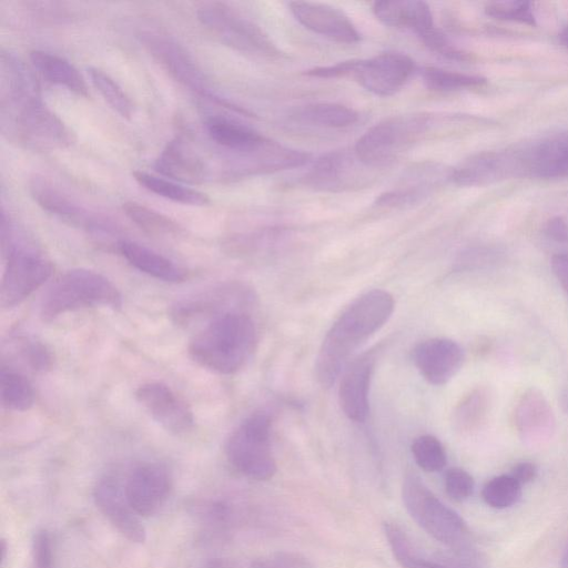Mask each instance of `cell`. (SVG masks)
<instances>
[{"label":"cell","mask_w":568,"mask_h":568,"mask_svg":"<svg viewBox=\"0 0 568 568\" xmlns=\"http://www.w3.org/2000/svg\"><path fill=\"white\" fill-rule=\"evenodd\" d=\"M415 70L412 58L397 51H386L364 60L342 61L317 67L305 74L316 78H351L365 90L381 97L399 91Z\"/></svg>","instance_id":"7"},{"label":"cell","mask_w":568,"mask_h":568,"mask_svg":"<svg viewBox=\"0 0 568 568\" xmlns=\"http://www.w3.org/2000/svg\"><path fill=\"white\" fill-rule=\"evenodd\" d=\"M412 454L416 464L428 473L442 470L447 462L442 443L433 435H422L412 444Z\"/></svg>","instance_id":"36"},{"label":"cell","mask_w":568,"mask_h":568,"mask_svg":"<svg viewBox=\"0 0 568 568\" xmlns=\"http://www.w3.org/2000/svg\"><path fill=\"white\" fill-rule=\"evenodd\" d=\"M419 38L429 50L442 57L459 61L468 59V54L452 44L446 36L436 27L432 28Z\"/></svg>","instance_id":"42"},{"label":"cell","mask_w":568,"mask_h":568,"mask_svg":"<svg viewBox=\"0 0 568 568\" xmlns=\"http://www.w3.org/2000/svg\"><path fill=\"white\" fill-rule=\"evenodd\" d=\"M123 487L134 511L141 517H150L166 504L172 490V478L162 464L142 462L129 470Z\"/></svg>","instance_id":"14"},{"label":"cell","mask_w":568,"mask_h":568,"mask_svg":"<svg viewBox=\"0 0 568 568\" xmlns=\"http://www.w3.org/2000/svg\"><path fill=\"white\" fill-rule=\"evenodd\" d=\"M30 61L47 81L63 87L79 97H89V88L84 78L64 58L51 52L34 50L30 53Z\"/></svg>","instance_id":"26"},{"label":"cell","mask_w":568,"mask_h":568,"mask_svg":"<svg viewBox=\"0 0 568 568\" xmlns=\"http://www.w3.org/2000/svg\"><path fill=\"white\" fill-rule=\"evenodd\" d=\"M2 134L33 151L64 149L73 142L72 132L41 101L39 88L0 93Z\"/></svg>","instance_id":"2"},{"label":"cell","mask_w":568,"mask_h":568,"mask_svg":"<svg viewBox=\"0 0 568 568\" xmlns=\"http://www.w3.org/2000/svg\"><path fill=\"white\" fill-rule=\"evenodd\" d=\"M125 215L142 231L154 236H171L181 233V226L169 216L138 202L122 205Z\"/></svg>","instance_id":"31"},{"label":"cell","mask_w":568,"mask_h":568,"mask_svg":"<svg viewBox=\"0 0 568 568\" xmlns=\"http://www.w3.org/2000/svg\"><path fill=\"white\" fill-rule=\"evenodd\" d=\"M31 568H54V546L49 530L38 529L31 540Z\"/></svg>","instance_id":"39"},{"label":"cell","mask_w":568,"mask_h":568,"mask_svg":"<svg viewBox=\"0 0 568 568\" xmlns=\"http://www.w3.org/2000/svg\"><path fill=\"white\" fill-rule=\"evenodd\" d=\"M414 363L423 377L433 385L446 384L462 367L464 352L448 338H430L414 349Z\"/></svg>","instance_id":"19"},{"label":"cell","mask_w":568,"mask_h":568,"mask_svg":"<svg viewBox=\"0 0 568 568\" xmlns=\"http://www.w3.org/2000/svg\"><path fill=\"white\" fill-rule=\"evenodd\" d=\"M446 494L454 500L462 501L471 496L475 481L469 473L462 468H450L444 478Z\"/></svg>","instance_id":"40"},{"label":"cell","mask_w":568,"mask_h":568,"mask_svg":"<svg viewBox=\"0 0 568 568\" xmlns=\"http://www.w3.org/2000/svg\"><path fill=\"white\" fill-rule=\"evenodd\" d=\"M561 566L565 568H568V541L564 548L562 555H561Z\"/></svg>","instance_id":"49"},{"label":"cell","mask_w":568,"mask_h":568,"mask_svg":"<svg viewBox=\"0 0 568 568\" xmlns=\"http://www.w3.org/2000/svg\"><path fill=\"white\" fill-rule=\"evenodd\" d=\"M122 296L116 286L100 273L74 268L61 275L44 295L40 314L50 322L60 315L85 307L119 310Z\"/></svg>","instance_id":"5"},{"label":"cell","mask_w":568,"mask_h":568,"mask_svg":"<svg viewBox=\"0 0 568 568\" xmlns=\"http://www.w3.org/2000/svg\"><path fill=\"white\" fill-rule=\"evenodd\" d=\"M295 19L306 29L339 43H355L361 39L352 20L339 9L310 1L290 2Z\"/></svg>","instance_id":"18"},{"label":"cell","mask_w":568,"mask_h":568,"mask_svg":"<svg viewBox=\"0 0 568 568\" xmlns=\"http://www.w3.org/2000/svg\"><path fill=\"white\" fill-rule=\"evenodd\" d=\"M118 251L133 267L158 280L179 283L186 277L185 271L174 262L136 242L122 240Z\"/></svg>","instance_id":"25"},{"label":"cell","mask_w":568,"mask_h":568,"mask_svg":"<svg viewBox=\"0 0 568 568\" xmlns=\"http://www.w3.org/2000/svg\"><path fill=\"white\" fill-rule=\"evenodd\" d=\"M559 41L568 49V26L560 31Z\"/></svg>","instance_id":"48"},{"label":"cell","mask_w":568,"mask_h":568,"mask_svg":"<svg viewBox=\"0 0 568 568\" xmlns=\"http://www.w3.org/2000/svg\"><path fill=\"white\" fill-rule=\"evenodd\" d=\"M510 475L523 486L535 479L537 468L532 463L521 462L514 466Z\"/></svg>","instance_id":"46"},{"label":"cell","mask_w":568,"mask_h":568,"mask_svg":"<svg viewBox=\"0 0 568 568\" xmlns=\"http://www.w3.org/2000/svg\"><path fill=\"white\" fill-rule=\"evenodd\" d=\"M93 500L104 518L129 541H145V527L131 507L118 476L104 475L100 478L93 488Z\"/></svg>","instance_id":"15"},{"label":"cell","mask_w":568,"mask_h":568,"mask_svg":"<svg viewBox=\"0 0 568 568\" xmlns=\"http://www.w3.org/2000/svg\"><path fill=\"white\" fill-rule=\"evenodd\" d=\"M374 367L371 353L355 358L344 369L338 387V400L344 414L354 422H364L368 413V389Z\"/></svg>","instance_id":"21"},{"label":"cell","mask_w":568,"mask_h":568,"mask_svg":"<svg viewBox=\"0 0 568 568\" xmlns=\"http://www.w3.org/2000/svg\"><path fill=\"white\" fill-rule=\"evenodd\" d=\"M29 191L39 206L73 226L91 232H108L111 227L102 217L88 211L44 176L31 178Z\"/></svg>","instance_id":"17"},{"label":"cell","mask_w":568,"mask_h":568,"mask_svg":"<svg viewBox=\"0 0 568 568\" xmlns=\"http://www.w3.org/2000/svg\"><path fill=\"white\" fill-rule=\"evenodd\" d=\"M0 398L6 409L24 412L34 403V392L29 379L21 373L2 366L0 372Z\"/></svg>","instance_id":"29"},{"label":"cell","mask_w":568,"mask_h":568,"mask_svg":"<svg viewBox=\"0 0 568 568\" xmlns=\"http://www.w3.org/2000/svg\"><path fill=\"white\" fill-rule=\"evenodd\" d=\"M133 178L150 192L176 203L203 206L207 205L211 201L207 194L203 192L144 171H134Z\"/></svg>","instance_id":"28"},{"label":"cell","mask_w":568,"mask_h":568,"mask_svg":"<svg viewBox=\"0 0 568 568\" xmlns=\"http://www.w3.org/2000/svg\"><path fill=\"white\" fill-rule=\"evenodd\" d=\"M406 510L416 524L447 548L470 546L466 521L443 503L415 474H407L402 486Z\"/></svg>","instance_id":"6"},{"label":"cell","mask_w":568,"mask_h":568,"mask_svg":"<svg viewBox=\"0 0 568 568\" xmlns=\"http://www.w3.org/2000/svg\"><path fill=\"white\" fill-rule=\"evenodd\" d=\"M425 85L433 91H456L483 87L486 78L477 74L445 70L436 67H427L423 70Z\"/></svg>","instance_id":"33"},{"label":"cell","mask_w":568,"mask_h":568,"mask_svg":"<svg viewBox=\"0 0 568 568\" xmlns=\"http://www.w3.org/2000/svg\"><path fill=\"white\" fill-rule=\"evenodd\" d=\"M154 168L159 173L185 183H201L209 178L204 159L183 138H175L166 144Z\"/></svg>","instance_id":"23"},{"label":"cell","mask_w":568,"mask_h":568,"mask_svg":"<svg viewBox=\"0 0 568 568\" xmlns=\"http://www.w3.org/2000/svg\"><path fill=\"white\" fill-rule=\"evenodd\" d=\"M192 514L207 528L224 531L236 520L234 506L223 499H204L192 505Z\"/></svg>","instance_id":"34"},{"label":"cell","mask_w":568,"mask_h":568,"mask_svg":"<svg viewBox=\"0 0 568 568\" xmlns=\"http://www.w3.org/2000/svg\"><path fill=\"white\" fill-rule=\"evenodd\" d=\"M1 251L6 258L0 304L11 308L23 302L52 274L53 265L40 251L17 236L6 213L1 214Z\"/></svg>","instance_id":"4"},{"label":"cell","mask_w":568,"mask_h":568,"mask_svg":"<svg viewBox=\"0 0 568 568\" xmlns=\"http://www.w3.org/2000/svg\"><path fill=\"white\" fill-rule=\"evenodd\" d=\"M487 16L499 20L536 26V17L529 1H498L485 7Z\"/></svg>","instance_id":"38"},{"label":"cell","mask_w":568,"mask_h":568,"mask_svg":"<svg viewBox=\"0 0 568 568\" xmlns=\"http://www.w3.org/2000/svg\"><path fill=\"white\" fill-rule=\"evenodd\" d=\"M197 18L220 42L241 53L263 59H275L282 54L256 23L225 3L202 6Z\"/></svg>","instance_id":"10"},{"label":"cell","mask_w":568,"mask_h":568,"mask_svg":"<svg viewBox=\"0 0 568 568\" xmlns=\"http://www.w3.org/2000/svg\"><path fill=\"white\" fill-rule=\"evenodd\" d=\"M372 10L385 26L407 28L418 37L434 28L433 14L428 4L416 0L376 1Z\"/></svg>","instance_id":"24"},{"label":"cell","mask_w":568,"mask_h":568,"mask_svg":"<svg viewBox=\"0 0 568 568\" xmlns=\"http://www.w3.org/2000/svg\"><path fill=\"white\" fill-rule=\"evenodd\" d=\"M225 455L231 466L254 480H268L276 473L271 448V419L264 412L247 416L230 435Z\"/></svg>","instance_id":"8"},{"label":"cell","mask_w":568,"mask_h":568,"mask_svg":"<svg viewBox=\"0 0 568 568\" xmlns=\"http://www.w3.org/2000/svg\"><path fill=\"white\" fill-rule=\"evenodd\" d=\"M7 551H8V545H7V541L2 538L1 539V568L4 567V564L7 560Z\"/></svg>","instance_id":"47"},{"label":"cell","mask_w":568,"mask_h":568,"mask_svg":"<svg viewBox=\"0 0 568 568\" xmlns=\"http://www.w3.org/2000/svg\"><path fill=\"white\" fill-rule=\"evenodd\" d=\"M489 404V394L485 389L479 388L471 392L457 407L456 425L466 429L478 426L486 417Z\"/></svg>","instance_id":"37"},{"label":"cell","mask_w":568,"mask_h":568,"mask_svg":"<svg viewBox=\"0 0 568 568\" xmlns=\"http://www.w3.org/2000/svg\"><path fill=\"white\" fill-rule=\"evenodd\" d=\"M298 118L313 125L341 129L354 124L358 114L343 104L320 102L303 106L298 111Z\"/></svg>","instance_id":"30"},{"label":"cell","mask_w":568,"mask_h":568,"mask_svg":"<svg viewBox=\"0 0 568 568\" xmlns=\"http://www.w3.org/2000/svg\"><path fill=\"white\" fill-rule=\"evenodd\" d=\"M250 297V294L243 287L225 286L176 303L171 311V315L181 325H187L203 316L211 321L226 312L244 311L242 305Z\"/></svg>","instance_id":"20"},{"label":"cell","mask_w":568,"mask_h":568,"mask_svg":"<svg viewBox=\"0 0 568 568\" xmlns=\"http://www.w3.org/2000/svg\"><path fill=\"white\" fill-rule=\"evenodd\" d=\"M250 568H312V565L298 552L282 550L254 559Z\"/></svg>","instance_id":"41"},{"label":"cell","mask_w":568,"mask_h":568,"mask_svg":"<svg viewBox=\"0 0 568 568\" xmlns=\"http://www.w3.org/2000/svg\"><path fill=\"white\" fill-rule=\"evenodd\" d=\"M257 342L256 327L245 311L212 318L190 341L189 354L202 367L234 374L245 366Z\"/></svg>","instance_id":"3"},{"label":"cell","mask_w":568,"mask_h":568,"mask_svg":"<svg viewBox=\"0 0 568 568\" xmlns=\"http://www.w3.org/2000/svg\"><path fill=\"white\" fill-rule=\"evenodd\" d=\"M545 234L555 242H568V224L561 216L549 219L545 225Z\"/></svg>","instance_id":"44"},{"label":"cell","mask_w":568,"mask_h":568,"mask_svg":"<svg viewBox=\"0 0 568 568\" xmlns=\"http://www.w3.org/2000/svg\"><path fill=\"white\" fill-rule=\"evenodd\" d=\"M510 179L568 178V129L505 148Z\"/></svg>","instance_id":"9"},{"label":"cell","mask_w":568,"mask_h":568,"mask_svg":"<svg viewBox=\"0 0 568 568\" xmlns=\"http://www.w3.org/2000/svg\"><path fill=\"white\" fill-rule=\"evenodd\" d=\"M20 353L26 363L34 371L44 372L52 366L51 354L40 342L23 339L20 345Z\"/></svg>","instance_id":"43"},{"label":"cell","mask_w":568,"mask_h":568,"mask_svg":"<svg viewBox=\"0 0 568 568\" xmlns=\"http://www.w3.org/2000/svg\"><path fill=\"white\" fill-rule=\"evenodd\" d=\"M426 114L396 115L368 129L356 142L354 151L367 166L385 165L398 153L420 139L429 129Z\"/></svg>","instance_id":"11"},{"label":"cell","mask_w":568,"mask_h":568,"mask_svg":"<svg viewBox=\"0 0 568 568\" xmlns=\"http://www.w3.org/2000/svg\"><path fill=\"white\" fill-rule=\"evenodd\" d=\"M210 139L227 152H244L262 144L267 138L255 130L222 116L205 122Z\"/></svg>","instance_id":"27"},{"label":"cell","mask_w":568,"mask_h":568,"mask_svg":"<svg viewBox=\"0 0 568 568\" xmlns=\"http://www.w3.org/2000/svg\"><path fill=\"white\" fill-rule=\"evenodd\" d=\"M141 42L154 60L168 71L174 80L203 97H207L222 105L241 112L240 108L237 109V106L213 94L209 89V82L202 70L186 50L174 39L161 32L148 31L141 34Z\"/></svg>","instance_id":"12"},{"label":"cell","mask_w":568,"mask_h":568,"mask_svg":"<svg viewBox=\"0 0 568 568\" xmlns=\"http://www.w3.org/2000/svg\"><path fill=\"white\" fill-rule=\"evenodd\" d=\"M135 397L146 413L168 432L181 435L193 429L191 407L166 384L145 383L136 389Z\"/></svg>","instance_id":"16"},{"label":"cell","mask_w":568,"mask_h":568,"mask_svg":"<svg viewBox=\"0 0 568 568\" xmlns=\"http://www.w3.org/2000/svg\"><path fill=\"white\" fill-rule=\"evenodd\" d=\"M368 170L355 151H333L318 158L304 176V183L317 191L339 192L367 185Z\"/></svg>","instance_id":"13"},{"label":"cell","mask_w":568,"mask_h":568,"mask_svg":"<svg viewBox=\"0 0 568 568\" xmlns=\"http://www.w3.org/2000/svg\"><path fill=\"white\" fill-rule=\"evenodd\" d=\"M88 74L92 85L114 112L128 120L134 115V103L114 79L95 67H90Z\"/></svg>","instance_id":"32"},{"label":"cell","mask_w":568,"mask_h":568,"mask_svg":"<svg viewBox=\"0 0 568 568\" xmlns=\"http://www.w3.org/2000/svg\"><path fill=\"white\" fill-rule=\"evenodd\" d=\"M481 496L489 507L505 509L519 500L521 485L510 474L499 475L486 483Z\"/></svg>","instance_id":"35"},{"label":"cell","mask_w":568,"mask_h":568,"mask_svg":"<svg viewBox=\"0 0 568 568\" xmlns=\"http://www.w3.org/2000/svg\"><path fill=\"white\" fill-rule=\"evenodd\" d=\"M551 268L559 284L568 295V254H556L551 258Z\"/></svg>","instance_id":"45"},{"label":"cell","mask_w":568,"mask_h":568,"mask_svg":"<svg viewBox=\"0 0 568 568\" xmlns=\"http://www.w3.org/2000/svg\"><path fill=\"white\" fill-rule=\"evenodd\" d=\"M515 423L520 438L527 444H540L555 432V416L542 393L536 388L520 397L515 413Z\"/></svg>","instance_id":"22"},{"label":"cell","mask_w":568,"mask_h":568,"mask_svg":"<svg viewBox=\"0 0 568 568\" xmlns=\"http://www.w3.org/2000/svg\"><path fill=\"white\" fill-rule=\"evenodd\" d=\"M393 311V296L377 288L347 306L326 333L316 357L315 374L323 387L334 384L351 353L378 331Z\"/></svg>","instance_id":"1"}]
</instances>
